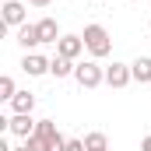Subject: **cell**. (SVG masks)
<instances>
[{
	"label": "cell",
	"mask_w": 151,
	"mask_h": 151,
	"mask_svg": "<svg viewBox=\"0 0 151 151\" xmlns=\"http://www.w3.org/2000/svg\"><path fill=\"white\" fill-rule=\"evenodd\" d=\"M130 70H134V81L151 84V56H137V60L130 63Z\"/></svg>",
	"instance_id": "obj_10"
},
{
	"label": "cell",
	"mask_w": 151,
	"mask_h": 151,
	"mask_svg": "<svg viewBox=\"0 0 151 151\" xmlns=\"http://www.w3.org/2000/svg\"><path fill=\"white\" fill-rule=\"evenodd\" d=\"M14 95H18V88H14V77H0V99H7V102H11V99H14Z\"/></svg>",
	"instance_id": "obj_16"
},
{
	"label": "cell",
	"mask_w": 151,
	"mask_h": 151,
	"mask_svg": "<svg viewBox=\"0 0 151 151\" xmlns=\"http://www.w3.org/2000/svg\"><path fill=\"white\" fill-rule=\"evenodd\" d=\"M74 70H77V63H74V60H67V56H60V53L49 60V74H56V77H70Z\"/></svg>",
	"instance_id": "obj_9"
},
{
	"label": "cell",
	"mask_w": 151,
	"mask_h": 151,
	"mask_svg": "<svg viewBox=\"0 0 151 151\" xmlns=\"http://www.w3.org/2000/svg\"><path fill=\"white\" fill-rule=\"evenodd\" d=\"M39 119H32V113H14L11 119H7V130L14 134V137H21V141H28L32 134H35Z\"/></svg>",
	"instance_id": "obj_3"
},
{
	"label": "cell",
	"mask_w": 151,
	"mask_h": 151,
	"mask_svg": "<svg viewBox=\"0 0 151 151\" xmlns=\"http://www.w3.org/2000/svg\"><path fill=\"white\" fill-rule=\"evenodd\" d=\"M28 4H32V7H49L53 0H28Z\"/></svg>",
	"instance_id": "obj_18"
},
{
	"label": "cell",
	"mask_w": 151,
	"mask_h": 151,
	"mask_svg": "<svg viewBox=\"0 0 151 151\" xmlns=\"http://www.w3.org/2000/svg\"><path fill=\"white\" fill-rule=\"evenodd\" d=\"M56 53H60V56H67V60H77V56L84 53V39H81V35H60Z\"/></svg>",
	"instance_id": "obj_5"
},
{
	"label": "cell",
	"mask_w": 151,
	"mask_h": 151,
	"mask_svg": "<svg viewBox=\"0 0 151 151\" xmlns=\"http://www.w3.org/2000/svg\"><path fill=\"white\" fill-rule=\"evenodd\" d=\"M0 11H4V25H14V28L25 25V11H28V7H25L21 0H7Z\"/></svg>",
	"instance_id": "obj_6"
},
{
	"label": "cell",
	"mask_w": 151,
	"mask_h": 151,
	"mask_svg": "<svg viewBox=\"0 0 151 151\" xmlns=\"http://www.w3.org/2000/svg\"><path fill=\"white\" fill-rule=\"evenodd\" d=\"M148 28H151V21H148Z\"/></svg>",
	"instance_id": "obj_21"
},
{
	"label": "cell",
	"mask_w": 151,
	"mask_h": 151,
	"mask_svg": "<svg viewBox=\"0 0 151 151\" xmlns=\"http://www.w3.org/2000/svg\"><path fill=\"white\" fill-rule=\"evenodd\" d=\"M21 70H25L28 77L49 74V60H46V56H39V53H25V60H21Z\"/></svg>",
	"instance_id": "obj_7"
},
{
	"label": "cell",
	"mask_w": 151,
	"mask_h": 151,
	"mask_svg": "<svg viewBox=\"0 0 151 151\" xmlns=\"http://www.w3.org/2000/svg\"><path fill=\"white\" fill-rule=\"evenodd\" d=\"M35 134H39V137H49V141H53L56 148H63V141H67V137H63V134L56 130V123H53V119H39Z\"/></svg>",
	"instance_id": "obj_8"
},
{
	"label": "cell",
	"mask_w": 151,
	"mask_h": 151,
	"mask_svg": "<svg viewBox=\"0 0 151 151\" xmlns=\"http://www.w3.org/2000/svg\"><path fill=\"white\" fill-rule=\"evenodd\" d=\"M74 77H77V84H81V88H99V84L106 81V70H102L95 60H84V63H77Z\"/></svg>",
	"instance_id": "obj_2"
},
{
	"label": "cell",
	"mask_w": 151,
	"mask_h": 151,
	"mask_svg": "<svg viewBox=\"0 0 151 151\" xmlns=\"http://www.w3.org/2000/svg\"><path fill=\"white\" fill-rule=\"evenodd\" d=\"M25 144H28V151H60L53 141H49V137H39V134H32Z\"/></svg>",
	"instance_id": "obj_15"
},
{
	"label": "cell",
	"mask_w": 151,
	"mask_h": 151,
	"mask_svg": "<svg viewBox=\"0 0 151 151\" xmlns=\"http://www.w3.org/2000/svg\"><path fill=\"white\" fill-rule=\"evenodd\" d=\"M11 109H14V113H32V109H35V95H32V91H18V95L11 99Z\"/></svg>",
	"instance_id": "obj_13"
},
{
	"label": "cell",
	"mask_w": 151,
	"mask_h": 151,
	"mask_svg": "<svg viewBox=\"0 0 151 151\" xmlns=\"http://www.w3.org/2000/svg\"><path fill=\"white\" fill-rule=\"evenodd\" d=\"M35 28H39V39H42V42H60V28H56V21H53V18L35 21Z\"/></svg>",
	"instance_id": "obj_11"
},
{
	"label": "cell",
	"mask_w": 151,
	"mask_h": 151,
	"mask_svg": "<svg viewBox=\"0 0 151 151\" xmlns=\"http://www.w3.org/2000/svg\"><path fill=\"white\" fill-rule=\"evenodd\" d=\"M130 81H134L130 63H113V67H106V84H109V88H127Z\"/></svg>",
	"instance_id": "obj_4"
},
{
	"label": "cell",
	"mask_w": 151,
	"mask_h": 151,
	"mask_svg": "<svg viewBox=\"0 0 151 151\" xmlns=\"http://www.w3.org/2000/svg\"><path fill=\"white\" fill-rule=\"evenodd\" d=\"M134 4H137V0H134Z\"/></svg>",
	"instance_id": "obj_22"
},
{
	"label": "cell",
	"mask_w": 151,
	"mask_h": 151,
	"mask_svg": "<svg viewBox=\"0 0 151 151\" xmlns=\"http://www.w3.org/2000/svg\"><path fill=\"white\" fill-rule=\"evenodd\" d=\"M11 151H28V144H18V148H11Z\"/></svg>",
	"instance_id": "obj_20"
},
{
	"label": "cell",
	"mask_w": 151,
	"mask_h": 151,
	"mask_svg": "<svg viewBox=\"0 0 151 151\" xmlns=\"http://www.w3.org/2000/svg\"><path fill=\"white\" fill-rule=\"evenodd\" d=\"M18 42H21L25 49H35L39 42H42V39H39V28H35V25H28V21H25V25L18 28Z\"/></svg>",
	"instance_id": "obj_12"
},
{
	"label": "cell",
	"mask_w": 151,
	"mask_h": 151,
	"mask_svg": "<svg viewBox=\"0 0 151 151\" xmlns=\"http://www.w3.org/2000/svg\"><path fill=\"white\" fill-rule=\"evenodd\" d=\"M141 151H151V134L144 137V141H141Z\"/></svg>",
	"instance_id": "obj_19"
},
{
	"label": "cell",
	"mask_w": 151,
	"mask_h": 151,
	"mask_svg": "<svg viewBox=\"0 0 151 151\" xmlns=\"http://www.w3.org/2000/svg\"><path fill=\"white\" fill-rule=\"evenodd\" d=\"M84 151H109V137L99 134V130L88 134V137H84Z\"/></svg>",
	"instance_id": "obj_14"
},
{
	"label": "cell",
	"mask_w": 151,
	"mask_h": 151,
	"mask_svg": "<svg viewBox=\"0 0 151 151\" xmlns=\"http://www.w3.org/2000/svg\"><path fill=\"white\" fill-rule=\"evenodd\" d=\"M60 151H84V141H63Z\"/></svg>",
	"instance_id": "obj_17"
},
{
	"label": "cell",
	"mask_w": 151,
	"mask_h": 151,
	"mask_svg": "<svg viewBox=\"0 0 151 151\" xmlns=\"http://www.w3.org/2000/svg\"><path fill=\"white\" fill-rule=\"evenodd\" d=\"M84 49L95 56V60H102V56H109L113 53V39L106 32V25H84Z\"/></svg>",
	"instance_id": "obj_1"
}]
</instances>
